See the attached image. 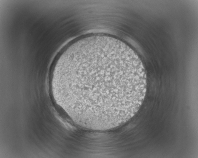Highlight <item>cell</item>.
<instances>
[{"label": "cell", "instance_id": "6da1fadb", "mask_svg": "<svg viewBox=\"0 0 198 158\" xmlns=\"http://www.w3.org/2000/svg\"><path fill=\"white\" fill-rule=\"evenodd\" d=\"M56 103L77 124L103 130L123 124L146 94L142 63L129 46L102 35L86 37L60 56L52 79Z\"/></svg>", "mask_w": 198, "mask_h": 158}]
</instances>
